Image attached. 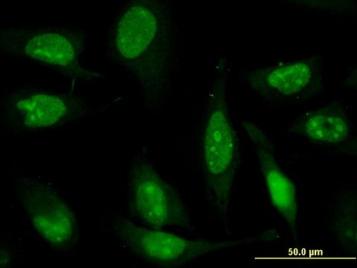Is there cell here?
Segmentation results:
<instances>
[{
  "mask_svg": "<svg viewBox=\"0 0 357 268\" xmlns=\"http://www.w3.org/2000/svg\"><path fill=\"white\" fill-rule=\"evenodd\" d=\"M220 69L211 90L202 152L205 187L209 199L228 227L230 199L239 167L240 149L226 97L228 72L225 66Z\"/></svg>",
  "mask_w": 357,
  "mask_h": 268,
  "instance_id": "7a4b0ae2",
  "label": "cell"
},
{
  "mask_svg": "<svg viewBox=\"0 0 357 268\" xmlns=\"http://www.w3.org/2000/svg\"><path fill=\"white\" fill-rule=\"evenodd\" d=\"M6 101L10 123L26 132L52 129L82 119L89 111L85 101L77 95L32 85L10 90Z\"/></svg>",
  "mask_w": 357,
  "mask_h": 268,
  "instance_id": "52a82bcc",
  "label": "cell"
},
{
  "mask_svg": "<svg viewBox=\"0 0 357 268\" xmlns=\"http://www.w3.org/2000/svg\"><path fill=\"white\" fill-rule=\"evenodd\" d=\"M18 198L34 228L52 249L72 250L79 240L77 217L56 189L38 179L19 177Z\"/></svg>",
  "mask_w": 357,
  "mask_h": 268,
  "instance_id": "8992f818",
  "label": "cell"
},
{
  "mask_svg": "<svg viewBox=\"0 0 357 268\" xmlns=\"http://www.w3.org/2000/svg\"><path fill=\"white\" fill-rule=\"evenodd\" d=\"M174 45L172 10L160 0H132L126 3L108 37L110 56L131 74L149 107H158L165 99Z\"/></svg>",
  "mask_w": 357,
  "mask_h": 268,
  "instance_id": "6da1fadb",
  "label": "cell"
},
{
  "mask_svg": "<svg viewBox=\"0 0 357 268\" xmlns=\"http://www.w3.org/2000/svg\"><path fill=\"white\" fill-rule=\"evenodd\" d=\"M128 187L130 211L146 227L192 230L190 216L178 191L160 176L153 164L142 153L135 158L130 171Z\"/></svg>",
  "mask_w": 357,
  "mask_h": 268,
  "instance_id": "5b68a950",
  "label": "cell"
},
{
  "mask_svg": "<svg viewBox=\"0 0 357 268\" xmlns=\"http://www.w3.org/2000/svg\"><path fill=\"white\" fill-rule=\"evenodd\" d=\"M113 230L124 248L144 261L160 267H179L208 253L252 242V239L229 242L191 240L162 230L139 226L114 214Z\"/></svg>",
  "mask_w": 357,
  "mask_h": 268,
  "instance_id": "277c9868",
  "label": "cell"
},
{
  "mask_svg": "<svg viewBox=\"0 0 357 268\" xmlns=\"http://www.w3.org/2000/svg\"><path fill=\"white\" fill-rule=\"evenodd\" d=\"M248 85L269 100L300 102L316 97L324 90L321 56L280 62L247 74Z\"/></svg>",
  "mask_w": 357,
  "mask_h": 268,
  "instance_id": "ba28073f",
  "label": "cell"
},
{
  "mask_svg": "<svg viewBox=\"0 0 357 268\" xmlns=\"http://www.w3.org/2000/svg\"><path fill=\"white\" fill-rule=\"evenodd\" d=\"M242 124L256 150L273 205L296 235L298 212L296 186L280 166L274 145L265 133L252 123Z\"/></svg>",
  "mask_w": 357,
  "mask_h": 268,
  "instance_id": "9c48e42d",
  "label": "cell"
},
{
  "mask_svg": "<svg viewBox=\"0 0 357 268\" xmlns=\"http://www.w3.org/2000/svg\"><path fill=\"white\" fill-rule=\"evenodd\" d=\"M86 32L79 28L17 26L1 28L6 55L58 71L74 80L98 74L81 66Z\"/></svg>",
  "mask_w": 357,
  "mask_h": 268,
  "instance_id": "3957f363",
  "label": "cell"
},
{
  "mask_svg": "<svg viewBox=\"0 0 357 268\" xmlns=\"http://www.w3.org/2000/svg\"><path fill=\"white\" fill-rule=\"evenodd\" d=\"M291 128L310 141L328 144L345 141L351 132L348 116L333 106L305 114Z\"/></svg>",
  "mask_w": 357,
  "mask_h": 268,
  "instance_id": "30bf717a",
  "label": "cell"
},
{
  "mask_svg": "<svg viewBox=\"0 0 357 268\" xmlns=\"http://www.w3.org/2000/svg\"><path fill=\"white\" fill-rule=\"evenodd\" d=\"M356 206V198L353 191H345L342 193L339 210L333 223L335 239L341 245L343 251L348 253H356L357 250Z\"/></svg>",
  "mask_w": 357,
  "mask_h": 268,
  "instance_id": "8fae6325",
  "label": "cell"
}]
</instances>
